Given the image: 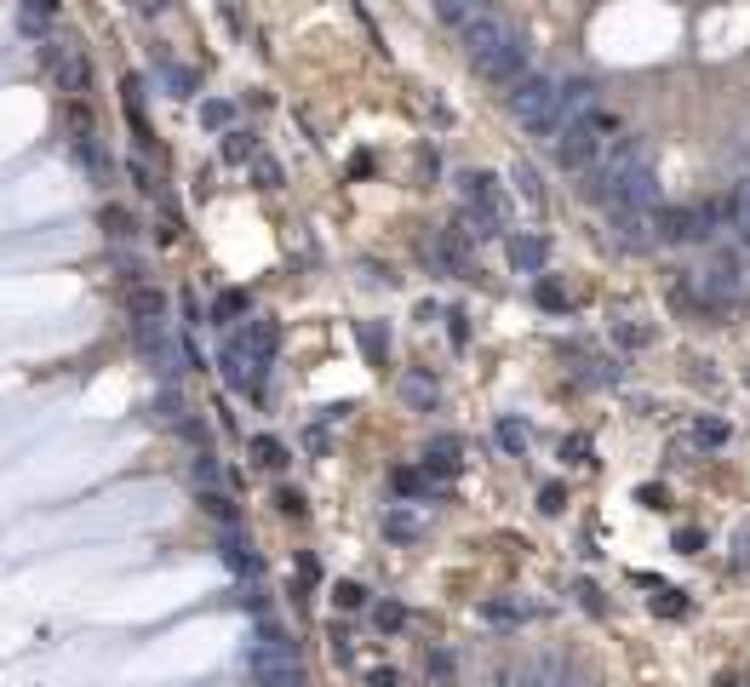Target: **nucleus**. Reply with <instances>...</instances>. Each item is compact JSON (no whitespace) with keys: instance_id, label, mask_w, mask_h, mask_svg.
Instances as JSON below:
<instances>
[{"instance_id":"nucleus-1","label":"nucleus","mask_w":750,"mask_h":687,"mask_svg":"<svg viewBox=\"0 0 750 687\" xmlns=\"http://www.w3.org/2000/svg\"><path fill=\"white\" fill-rule=\"evenodd\" d=\"M504 103H510V115L522 120L533 138H550L555 143L567 132V120H562V80H555V75H527Z\"/></svg>"},{"instance_id":"nucleus-2","label":"nucleus","mask_w":750,"mask_h":687,"mask_svg":"<svg viewBox=\"0 0 750 687\" xmlns=\"http://www.w3.org/2000/svg\"><path fill=\"white\" fill-rule=\"evenodd\" d=\"M619 132V115L613 110H590L585 120H573V126L555 138V166L562 172H590V166L601 161V143Z\"/></svg>"},{"instance_id":"nucleus-3","label":"nucleus","mask_w":750,"mask_h":687,"mask_svg":"<svg viewBox=\"0 0 750 687\" xmlns=\"http://www.w3.org/2000/svg\"><path fill=\"white\" fill-rule=\"evenodd\" d=\"M710 224H716V207H653V235L670 247L710 235Z\"/></svg>"},{"instance_id":"nucleus-4","label":"nucleus","mask_w":750,"mask_h":687,"mask_svg":"<svg viewBox=\"0 0 750 687\" xmlns=\"http://www.w3.org/2000/svg\"><path fill=\"white\" fill-rule=\"evenodd\" d=\"M510 41V29H504L493 11H476V18L464 23V52H470V64H481V57H493L499 46Z\"/></svg>"},{"instance_id":"nucleus-5","label":"nucleus","mask_w":750,"mask_h":687,"mask_svg":"<svg viewBox=\"0 0 750 687\" xmlns=\"http://www.w3.org/2000/svg\"><path fill=\"white\" fill-rule=\"evenodd\" d=\"M126 309H132V321H138L143 332H155V327L166 321V309H172V304H166V293H161V286H132Z\"/></svg>"},{"instance_id":"nucleus-6","label":"nucleus","mask_w":750,"mask_h":687,"mask_svg":"<svg viewBox=\"0 0 750 687\" xmlns=\"http://www.w3.org/2000/svg\"><path fill=\"white\" fill-rule=\"evenodd\" d=\"M590 110H601V103H596V80H585V75L562 80V120H567V126H573V120H585Z\"/></svg>"},{"instance_id":"nucleus-7","label":"nucleus","mask_w":750,"mask_h":687,"mask_svg":"<svg viewBox=\"0 0 750 687\" xmlns=\"http://www.w3.org/2000/svg\"><path fill=\"white\" fill-rule=\"evenodd\" d=\"M613 240L624 252H647L659 235H653V218H613Z\"/></svg>"},{"instance_id":"nucleus-8","label":"nucleus","mask_w":750,"mask_h":687,"mask_svg":"<svg viewBox=\"0 0 750 687\" xmlns=\"http://www.w3.org/2000/svg\"><path fill=\"white\" fill-rule=\"evenodd\" d=\"M98 224H103V235H109V240H126L132 229H138V224H132V212H126V207H115V201H109V207H98Z\"/></svg>"},{"instance_id":"nucleus-9","label":"nucleus","mask_w":750,"mask_h":687,"mask_svg":"<svg viewBox=\"0 0 750 687\" xmlns=\"http://www.w3.org/2000/svg\"><path fill=\"white\" fill-rule=\"evenodd\" d=\"M252 464H258V469H281L287 464V447H281V441H270V436H252Z\"/></svg>"},{"instance_id":"nucleus-10","label":"nucleus","mask_w":750,"mask_h":687,"mask_svg":"<svg viewBox=\"0 0 750 687\" xmlns=\"http://www.w3.org/2000/svg\"><path fill=\"white\" fill-rule=\"evenodd\" d=\"M201 504H207V515H218V522H235V504L224 492H201Z\"/></svg>"},{"instance_id":"nucleus-11","label":"nucleus","mask_w":750,"mask_h":687,"mask_svg":"<svg viewBox=\"0 0 750 687\" xmlns=\"http://www.w3.org/2000/svg\"><path fill=\"white\" fill-rule=\"evenodd\" d=\"M241 309H247V293H224V298L212 304V316H218V321H229V316H241Z\"/></svg>"},{"instance_id":"nucleus-12","label":"nucleus","mask_w":750,"mask_h":687,"mask_svg":"<svg viewBox=\"0 0 750 687\" xmlns=\"http://www.w3.org/2000/svg\"><path fill=\"white\" fill-rule=\"evenodd\" d=\"M224 155H229V161H247V155H252V132H229Z\"/></svg>"},{"instance_id":"nucleus-13","label":"nucleus","mask_w":750,"mask_h":687,"mask_svg":"<svg viewBox=\"0 0 750 687\" xmlns=\"http://www.w3.org/2000/svg\"><path fill=\"white\" fill-rule=\"evenodd\" d=\"M510 258H516V263H527V270H533V263L544 258V247H539V240H516V247H510Z\"/></svg>"},{"instance_id":"nucleus-14","label":"nucleus","mask_w":750,"mask_h":687,"mask_svg":"<svg viewBox=\"0 0 750 687\" xmlns=\"http://www.w3.org/2000/svg\"><path fill=\"white\" fill-rule=\"evenodd\" d=\"M372 619H379V630H402V607H395V601H384Z\"/></svg>"},{"instance_id":"nucleus-15","label":"nucleus","mask_w":750,"mask_h":687,"mask_svg":"<svg viewBox=\"0 0 750 687\" xmlns=\"http://www.w3.org/2000/svg\"><path fill=\"white\" fill-rule=\"evenodd\" d=\"M516 184H522L527 201H539V172H533V166H516Z\"/></svg>"},{"instance_id":"nucleus-16","label":"nucleus","mask_w":750,"mask_h":687,"mask_svg":"<svg viewBox=\"0 0 750 687\" xmlns=\"http://www.w3.org/2000/svg\"><path fill=\"white\" fill-rule=\"evenodd\" d=\"M361 601H367V590H361V584H338V607H361Z\"/></svg>"},{"instance_id":"nucleus-17","label":"nucleus","mask_w":750,"mask_h":687,"mask_svg":"<svg viewBox=\"0 0 750 687\" xmlns=\"http://www.w3.org/2000/svg\"><path fill=\"white\" fill-rule=\"evenodd\" d=\"M195 481H207V492H212V481H218V464L207 453H195Z\"/></svg>"},{"instance_id":"nucleus-18","label":"nucleus","mask_w":750,"mask_h":687,"mask_svg":"<svg viewBox=\"0 0 750 687\" xmlns=\"http://www.w3.org/2000/svg\"><path fill=\"white\" fill-rule=\"evenodd\" d=\"M733 218H750V178L733 189Z\"/></svg>"},{"instance_id":"nucleus-19","label":"nucleus","mask_w":750,"mask_h":687,"mask_svg":"<svg viewBox=\"0 0 750 687\" xmlns=\"http://www.w3.org/2000/svg\"><path fill=\"white\" fill-rule=\"evenodd\" d=\"M430 676L447 682V676H453V659H447V653H430Z\"/></svg>"},{"instance_id":"nucleus-20","label":"nucleus","mask_w":750,"mask_h":687,"mask_svg":"<svg viewBox=\"0 0 750 687\" xmlns=\"http://www.w3.org/2000/svg\"><path fill=\"white\" fill-rule=\"evenodd\" d=\"M201 120H207V126H224V120H229V103H207V110H201Z\"/></svg>"},{"instance_id":"nucleus-21","label":"nucleus","mask_w":750,"mask_h":687,"mask_svg":"<svg viewBox=\"0 0 750 687\" xmlns=\"http://www.w3.org/2000/svg\"><path fill=\"white\" fill-rule=\"evenodd\" d=\"M499 436H504V447H510V453H516V447H527V430H516V424H504Z\"/></svg>"},{"instance_id":"nucleus-22","label":"nucleus","mask_w":750,"mask_h":687,"mask_svg":"<svg viewBox=\"0 0 750 687\" xmlns=\"http://www.w3.org/2000/svg\"><path fill=\"white\" fill-rule=\"evenodd\" d=\"M258 184H270V189H275V184H281V166H275V161H264V166H258Z\"/></svg>"},{"instance_id":"nucleus-23","label":"nucleus","mask_w":750,"mask_h":687,"mask_svg":"<svg viewBox=\"0 0 750 687\" xmlns=\"http://www.w3.org/2000/svg\"><path fill=\"white\" fill-rule=\"evenodd\" d=\"M372 687H402V682H395V670H372Z\"/></svg>"}]
</instances>
